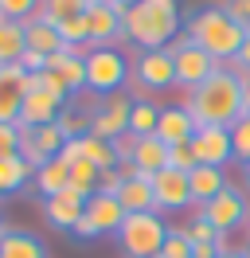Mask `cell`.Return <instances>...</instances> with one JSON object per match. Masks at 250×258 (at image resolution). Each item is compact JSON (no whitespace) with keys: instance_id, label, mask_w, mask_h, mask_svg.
<instances>
[{"instance_id":"obj_1","label":"cell","mask_w":250,"mask_h":258,"mask_svg":"<svg viewBox=\"0 0 250 258\" xmlns=\"http://www.w3.org/2000/svg\"><path fill=\"white\" fill-rule=\"evenodd\" d=\"M184 110L192 113L196 129L200 125H231L242 113V79L231 67H219L211 79H203L196 90H188Z\"/></svg>"},{"instance_id":"obj_2","label":"cell","mask_w":250,"mask_h":258,"mask_svg":"<svg viewBox=\"0 0 250 258\" xmlns=\"http://www.w3.org/2000/svg\"><path fill=\"white\" fill-rule=\"evenodd\" d=\"M125 39L137 51H164L180 39V4L176 0H137L121 16Z\"/></svg>"},{"instance_id":"obj_3","label":"cell","mask_w":250,"mask_h":258,"mask_svg":"<svg viewBox=\"0 0 250 258\" xmlns=\"http://www.w3.org/2000/svg\"><path fill=\"white\" fill-rule=\"evenodd\" d=\"M184 35L192 39V43H200L219 67H227V63H234V55L242 51V43H246L250 32L242 28V24H234L223 8H200V12L188 16Z\"/></svg>"},{"instance_id":"obj_4","label":"cell","mask_w":250,"mask_h":258,"mask_svg":"<svg viewBox=\"0 0 250 258\" xmlns=\"http://www.w3.org/2000/svg\"><path fill=\"white\" fill-rule=\"evenodd\" d=\"M164 239H168V223L160 219V211L125 215V223L117 227V242H121V250L129 258H156Z\"/></svg>"},{"instance_id":"obj_5","label":"cell","mask_w":250,"mask_h":258,"mask_svg":"<svg viewBox=\"0 0 250 258\" xmlns=\"http://www.w3.org/2000/svg\"><path fill=\"white\" fill-rule=\"evenodd\" d=\"M133 75V63L117 47H90L86 51V90L94 94H117Z\"/></svg>"},{"instance_id":"obj_6","label":"cell","mask_w":250,"mask_h":258,"mask_svg":"<svg viewBox=\"0 0 250 258\" xmlns=\"http://www.w3.org/2000/svg\"><path fill=\"white\" fill-rule=\"evenodd\" d=\"M172 71H176V82L184 86V90H196L203 79H211L219 71V63L200 47V43H192L188 35H180L176 43H172Z\"/></svg>"},{"instance_id":"obj_7","label":"cell","mask_w":250,"mask_h":258,"mask_svg":"<svg viewBox=\"0 0 250 258\" xmlns=\"http://www.w3.org/2000/svg\"><path fill=\"white\" fill-rule=\"evenodd\" d=\"M200 215L215 227L219 235H227V231L246 227V219H250V200H246V192H238L234 184H227L211 204H203V208H200Z\"/></svg>"},{"instance_id":"obj_8","label":"cell","mask_w":250,"mask_h":258,"mask_svg":"<svg viewBox=\"0 0 250 258\" xmlns=\"http://www.w3.org/2000/svg\"><path fill=\"white\" fill-rule=\"evenodd\" d=\"M24 110H20V121L16 125L20 129H39V125H55L59 121V113L67 110V102L62 98H55V94H47V90H39L35 86V79H24Z\"/></svg>"},{"instance_id":"obj_9","label":"cell","mask_w":250,"mask_h":258,"mask_svg":"<svg viewBox=\"0 0 250 258\" xmlns=\"http://www.w3.org/2000/svg\"><path fill=\"white\" fill-rule=\"evenodd\" d=\"M129 110H133V98L125 94H109L98 110L90 113V133L94 137H102V141H121L125 133H129Z\"/></svg>"},{"instance_id":"obj_10","label":"cell","mask_w":250,"mask_h":258,"mask_svg":"<svg viewBox=\"0 0 250 258\" xmlns=\"http://www.w3.org/2000/svg\"><path fill=\"white\" fill-rule=\"evenodd\" d=\"M192 153H196V164L223 168V164L234 157L231 125H200V129H196V137H192Z\"/></svg>"},{"instance_id":"obj_11","label":"cell","mask_w":250,"mask_h":258,"mask_svg":"<svg viewBox=\"0 0 250 258\" xmlns=\"http://www.w3.org/2000/svg\"><path fill=\"white\" fill-rule=\"evenodd\" d=\"M129 79L145 86V90H168L176 82V71H172V51H141L133 59V75Z\"/></svg>"},{"instance_id":"obj_12","label":"cell","mask_w":250,"mask_h":258,"mask_svg":"<svg viewBox=\"0 0 250 258\" xmlns=\"http://www.w3.org/2000/svg\"><path fill=\"white\" fill-rule=\"evenodd\" d=\"M153 200H156V211H184L192 208V188H188V172H176V168H164L156 172L153 180Z\"/></svg>"},{"instance_id":"obj_13","label":"cell","mask_w":250,"mask_h":258,"mask_svg":"<svg viewBox=\"0 0 250 258\" xmlns=\"http://www.w3.org/2000/svg\"><path fill=\"white\" fill-rule=\"evenodd\" d=\"M24 79H28V71L20 63L12 67H0V125H12L20 121V110H24Z\"/></svg>"},{"instance_id":"obj_14","label":"cell","mask_w":250,"mask_h":258,"mask_svg":"<svg viewBox=\"0 0 250 258\" xmlns=\"http://www.w3.org/2000/svg\"><path fill=\"white\" fill-rule=\"evenodd\" d=\"M86 20H90V47H117V43H125L121 16L109 4H90Z\"/></svg>"},{"instance_id":"obj_15","label":"cell","mask_w":250,"mask_h":258,"mask_svg":"<svg viewBox=\"0 0 250 258\" xmlns=\"http://www.w3.org/2000/svg\"><path fill=\"white\" fill-rule=\"evenodd\" d=\"M153 137H160L164 145H192V137H196V121H192V113L184 110V106H164L160 110V117H156V133Z\"/></svg>"},{"instance_id":"obj_16","label":"cell","mask_w":250,"mask_h":258,"mask_svg":"<svg viewBox=\"0 0 250 258\" xmlns=\"http://www.w3.org/2000/svg\"><path fill=\"white\" fill-rule=\"evenodd\" d=\"M47 71H51V75H55L71 94L86 90V51L62 47L59 55H51V59H47Z\"/></svg>"},{"instance_id":"obj_17","label":"cell","mask_w":250,"mask_h":258,"mask_svg":"<svg viewBox=\"0 0 250 258\" xmlns=\"http://www.w3.org/2000/svg\"><path fill=\"white\" fill-rule=\"evenodd\" d=\"M82 211H86V200L71 188H62L59 196H51L43 200V215L51 227H59V231H75V223L82 219Z\"/></svg>"},{"instance_id":"obj_18","label":"cell","mask_w":250,"mask_h":258,"mask_svg":"<svg viewBox=\"0 0 250 258\" xmlns=\"http://www.w3.org/2000/svg\"><path fill=\"white\" fill-rule=\"evenodd\" d=\"M86 223L98 231V235H117V227L125 223V208L117 204V196H102L94 192L90 200H86Z\"/></svg>"},{"instance_id":"obj_19","label":"cell","mask_w":250,"mask_h":258,"mask_svg":"<svg viewBox=\"0 0 250 258\" xmlns=\"http://www.w3.org/2000/svg\"><path fill=\"white\" fill-rule=\"evenodd\" d=\"M129 161L137 164V176L153 180L156 172L168 168V145H164L160 137H137V141H133V153H129Z\"/></svg>"},{"instance_id":"obj_20","label":"cell","mask_w":250,"mask_h":258,"mask_svg":"<svg viewBox=\"0 0 250 258\" xmlns=\"http://www.w3.org/2000/svg\"><path fill=\"white\" fill-rule=\"evenodd\" d=\"M188 188H192V204L203 208V204H211V200L227 188V172H223V168H211V164H196V168L188 172Z\"/></svg>"},{"instance_id":"obj_21","label":"cell","mask_w":250,"mask_h":258,"mask_svg":"<svg viewBox=\"0 0 250 258\" xmlns=\"http://www.w3.org/2000/svg\"><path fill=\"white\" fill-rule=\"evenodd\" d=\"M24 35H28V51H39V55H47V59L67 47L62 35H59V28L47 24V20H39V16H31L28 24H24Z\"/></svg>"},{"instance_id":"obj_22","label":"cell","mask_w":250,"mask_h":258,"mask_svg":"<svg viewBox=\"0 0 250 258\" xmlns=\"http://www.w3.org/2000/svg\"><path fill=\"white\" fill-rule=\"evenodd\" d=\"M117 204L125 208V215H137V211H156V200H153V184L145 176H133L121 184L117 192Z\"/></svg>"},{"instance_id":"obj_23","label":"cell","mask_w":250,"mask_h":258,"mask_svg":"<svg viewBox=\"0 0 250 258\" xmlns=\"http://www.w3.org/2000/svg\"><path fill=\"white\" fill-rule=\"evenodd\" d=\"M0 258H47V250L31 231H4L0 235Z\"/></svg>"},{"instance_id":"obj_24","label":"cell","mask_w":250,"mask_h":258,"mask_svg":"<svg viewBox=\"0 0 250 258\" xmlns=\"http://www.w3.org/2000/svg\"><path fill=\"white\" fill-rule=\"evenodd\" d=\"M35 192L43 196V200H51V196H59L67 184H71V164H62L59 157L55 161H47L43 168H35Z\"/></svg>"},{"instance_id":"obj_25","label":"cell","mask_w":250,"mask_h":258,"mask_svg":"<svg viewBox=\"0 0 250 258\" xmlns=\"http://www.w3.org/2000/svg\"><path fill=\"white\" fill-rule=\"evenodd\" d=\"M28 51V35H24V24L16 20H0V67L20 63V55Z\"/></svg>"},{"instance_id":"obj_26","label":"cell","mask_w":250,"mask_h":258,"mask_svg":"<svg viewBox=\"0 0 250 258\" xmlns=\"http://www.w3.org/2000/svg\"><path fill=\"white\" fill-rule=\"evenodd\" d=\"M31 176H35V168H31L20 153H16V157H0V192H4V196L20 192Z\"/></svg>"},{"instance_id":"obj_27","label":"cell","mask_w":250,"mask_h":258,"mask_svg":"<svg viewBox=\"0 0 250 258\" xmlns=\"http://www.w3.org/2000/svg\"><path fill=\"white\" fill-rule=\"evenodd\" d=\"M156 117H160V110H156L149 98H133V110H129V133H133V137H153V133H156Z\"/></svg>"},{"instance_id":"obj_28","label":"cell","mask_w":250,"mask_h":258,"mask_svg":"<svg viewBox=\"0 0 250 258\" xmlns=\"http://www.w3.org/2000/svg\"><path fill=\"white\" fill-rule=\"evenodd\" d=\"M86 8H90L86 0H43L35 16H39V20H47V24H55V28H59V24H67V20L82 16Z\"/></svg>"},{"instance_id":"obj_29","label":"cell","mask_w":250,"mask_h":258,"mask_svg":"<svg viewBox=\"0 0 250 258\" xmlns=\"http://www.w3.org/2000/svg\"><path fill=\"white\" fill-rule=\"evenodd\" d=\"M98 176H102V172H98L90 161H75L71 164V184H67V188L78 192L82 200H90V196L98 192Z\"/></svg>"},{"instance_id":"obj_30","label":"cell","mask_w":250,"mask_h":258,"mask_svg":"<svg viewBox=\"0 0 250 258\" xmlns=\"http://www.w3.org/2000/svg\"><path fill=\"white\" fill-rule=\"evenodd\" d=\"M184 231H188V239H192V246H219V250H227V239H223V235H219L203 215H196Z\"/></svg>"},{"instance_id":"obj_31","label":"cell","mask_w":250,"mask_h":258,"mask_svg":"<svg viewBox=\"0 0 250 258\" xmlns=\"http://www.w3.org/2000/svg\"><path fill=\"white\" fill-rule=\"evenodd\" d=\"M59 35H62V43L71 51H82L90 43V20H86V12L75 16V20H67V24H59Z\"/></svg>"},{"instance_id":"obj_32","label":"cell","mask_w":250,"mask_h":258,"mask_svg":"<svg viewBox=\"0 0 250 258\" xmlns=\"http://www.w3.org/2000/svg\"><path fill=\"white\" fill-rule=\"evenodd\" d=\"M192 254H196V246L188 239V231L184 227H168V239H164V246H160L156 258H192Z\"/></svg>"},{"instance_id":"obj_33","label":"cell","mask_w":250,"mask_h":258,"mask_svg":"<svg viewBox=\"0 0 250 258\" xmlns=\"http://www.w3.org/2000/svg\"><path fill=\"white\" fill-rule=\"evenodd\" d=\"M43 0H0V20H16V24H28L39 12Z\"/></svg>"},{"instance_id":"obj_34","label":"cell","mask_w":250,"mask_h":258,"mask_svg":"<svg viewBox=\"0 0 250 258\" xmlns=\"http://www.w3.org/2000/svg\"><path fill=\"white\" fill-rule=\"evenodd\" d=\"M231 145H234V157L246 164L250 161V117H242V113L231 121Z\"/></svg>"},{"instance_id":"obj_35","label":"cell","mask_w":250,"mask_h":258,"mask_svg":"<svg viewBox=\"0 0 250 258\" xmlns=\"http://www.w3.org/2000/svg\"><path fill=\"white\" fill-rule=\"evenodd\" d=\"M55 125L62 129V137H67V141H75V137H82V133H90V117H82V113H71V110H62Z\"/></svg>"},{"instance_id":"obj_36","label":"cell","mask_w":250,"mask_h":258,"mask_svg":"<svg viewBox=\"0 0 250 258\" xmlns=\"http://www.w3.org/2000/svg\"><path fill=\"white\" fill-rule=\"evenodd\" d=\"M168 168H176V172H192V168H196V153H192V145H172L168 149Z\"/></svg>"},{"instance_id":"obj_37","label":"cell","mask_w":250,"mask_h":258,"mask_svg":"<svg viewBox=\"0 0 250 258\" xmlns=\"http://www.w3.org/2000/svg\"><path fill=\"white\" fill-rule=\"evenodd\" d=\"M219 8H223V12H227L234 24H242V28L250 32V0H223Z\"/></svg>"},{"instance_id":"obj_38","label":"cell","mask_w":250,"mask_h":258,"mask_svg":"<svg viewBox=\"0 0 250 258\" xmlns=\"http://www.w3.org/2000/svg\"><path fill=\"white\" fill-rule=\"evenodd\" d=\"M20 153V125H0V157H16Z\"/></svg>"},{"instance_id":"obj_39","label":"cell","mask_w":250,"mask_h":258,"mask_svg":"<svg viewBox=\"0 0 250 258\" xmlns=\"http://www.w3.org/2000/svg\"><path fill=\"white\" fill-rule=\"evenodd\" d=\"M121 184H125L121 168H106V172L98 176V192H102V196H117V192H121Z\"/></svg>"},{"instance_id":"obj_40","label":"cell","mask_w":250,"mask_h":258,"mask_svg":"<svg viewBox=\"0 0 250 258\" xmlns=\"http://www.w3.org/2000/svg\"><path fill=\"white\" fill-rule=\"evenodd\" d=\"M20 67H24L28 75H39V71H47V55H39V51H24V55H20Z\"/></svg>"},{"instance_id":"obj_41","label":"cell","mask_w":250,"mask_h":258,"mask_svg":"<svg viewBox=\"0 0 250 258\" xmlns=\"http://www.w3.org/2000/svg\"><path fill=\"white\" fill-rule=\"evenodd\" d=\"M231 71H250V35H246V43H242V51L234 55V63H227Z\"/></svg>"},{"instance_id":"obj_42","label":"cell","mask_w":250,"mask_h":258,"mask_svg":"<svg viewBox=\"0 0 250 258\" xmlns=\"http://www.w3.org/2000/svg\"><path fill=\"white\" fill-rule=\"evenodd\" d=\"M242 79V117H250V71H234Z\"/></svg>"},{"instance_id":"obj_43","label":"cell","mask_w":250,"mask_h":258,"mask_svg":"<svg viewBox=\"0 0 250 258\" xmlns=\"http://www.w3.org/2000/svg\"><path fill=\"white\" fill-rule=\"evenodd\" d=\"M133 4H137V0H109V8H113V12H117V16H125V12H129V8H133Z\"/></svg>"},{"instance_id":"obj_44","label":"cell","mask_w":250,"mask_h":258,"mask_svg":"<svg viewBox=\"0 0 250 258\" xmlns=\"http://www.w3.org/2000/svg\"><path fill=\"white\" fill-rule=\"evenodd\" d=\"M192 258H219V246H196Z\"/></svg>"},{"instance_id":"obj_45","label":"cell","mask_w":250,"mask_h":258,"mask_svg":"<svg viewBox=\"0 0 250 258\" xmlns=\"http://www.w3.org/2000/svg\"><path fill=\"white\" fill-rule=\"evenodd\" d=\"M219 258H246L242 250H219Z\"/></svg>"},{"instance_id":"obj_46","label":"cell","mask_w":250,"mask_h":258,"mask_svg":"<svg viewBox=\"0 0 250 258\" xmlns=\"http://www.w3.org/2000/svg\"><path fill=\"white\" fill-rule=\"evenodd\" d=\"M242 180H246V188H250V161L242 164Z\"/></svg>"},{"instance_id":"obj_47","label":"cell","mask_w":250,"mask_h":258,"mask_svg":"<svg viewBox=\"0 0 250 258\" xmlns=\"http://www.w3.org/2000/svg\"><path fill=\"white\" fill-rule=\"evenodd\" d=\"M86 4H109V0H86Z\"/></svg>"},{"instance_id":"obj_48","label":"cell","mask_w":250,"mask_h":258,"mask_svg":"<svg viewBox=\"0 0 250 258\" xmlns=\"http://www.w3.org/2000/svg\"><path fill=\"white\" fill-rule=\"evenodd\" d=\"M0 235H4V215H0Z\"/></svg>"},{"instance_id":"obj_49","label":"cell","mask_w":250,"mask_h":258,"mask_svg":"<svg viewBox=\"0 0 250 258\" xmlns=\"http://www.w3.org/2000/svg\"><path fill=\"white\" fill-rule=\"evenodd\" d=\"M242 254H246V258H250V246H246V250H242Z\"/></svg>"},{"instance_id":"obj_50","label":"cell","mask_w":250,"mask_h":258,"mask_svg":"<svg viewBox=\"0 0 250 258\" xmlns=\"http://www.w3.org/2000/svg\"><path fill=\"white\" fill-rule=\"evenodd\" d=\"M246 235H250V219H246Z\"/></svg>"}]
</instances>
